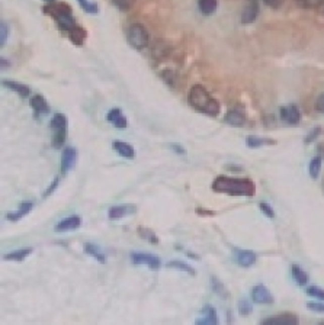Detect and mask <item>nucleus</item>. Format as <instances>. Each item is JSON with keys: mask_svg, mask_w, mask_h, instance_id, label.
I'll return each mask as SVG.
<instances>
[{"mask_svg": "<svg viewBox=\"0 0 324 325\" xmlns=\"http://www.w3.org/2000/svg\"><path fill=\"white\" fill-rule=\"evenodd\" d=\"M212 190L217 193H226L230 196L252 198L256 193L254 183L250 179H236L227 176H218L212 181Z\"/></svg>", "mask_w": 324, "mask_h": 325, "instance_id": "f257e3e1", "label": "nucleus"}, {"mask_svg": "<svg viewBox=\"0 0 324 325\" xmlns=\"http://www.w3.org/2000/svg\"><path fill=\"white\" fill-rule=\"evenodd\" d=\"M188 102L193 109L209 116H217L221 110L220 103L209 95V92L202 85L193 86L188 95Z\"/></svg>", "mask_w": 324, "mask_h": 325, "instance_id": "f03ea898", "label": "nucleus"}, {"mask_svg": "<svg viewBox=\"0 0 324 325\" xmlns=\"http://www.w3.org/2000/svg\"><path fill=\"white\" fill-rule=\"evenodd\" d=\"M44 13H47L49 16H52L57 22V26L61 31L70 32L74 29L76 25V19L73 16L72 6L64 3V2H54V3H48L47 6L42 8Z\"/></svg>", "mask_w": 324, "mask_h": 325, "instance_id": "7ed1b4c3", "label": "nucleus"}, {"mask_svg": "<svg viewBox=\"0 0 324 325\" xmlns=\"http://www.w3.org/2000/svg\"><path fill=\"white\" fill-rule=\"evenodd\" d=\"M127 39L132 48L144 49L150 44V34L144 28V25L135 22V24L130 25V28L127 31Z\"/></svg>", "mask_w": 324, "mask_h": 325, "instance_id": "20e7f679", "label": "nucleus"}, {"mask_svg": "<svg viewBox=\"0 0 324 325\" xmlns=\"http://www.w3.org/2000/svg\"><path fill=\"white\" fill-rule=\"evenodd\" d=\"M51 134H52V147L61 148L67 137V119L64 113H56L51 119Z\"/></svg>", "mask_w": 324, "mask_h": 325, "instance_id": "39448f33", "label": "nucleus"}, {"mask_svg": "<svg viewBox=\"0 0 324 325\" xmlns=\"http://www.w3.org/2000/svg\"><path fill=\"white\" fill-rule=\"evenodd\" d=\"M260 325H300V318L295 313L282 312L264 318Z\"/></svg>", "mask_w": 324, "mask_h": 325, "instance_id": "423d86ee", "label": "nucleus"}, {"mask_svg": "<svg viewBox=\"0 0 324 325\" xmlns=\"http://www.w3.org/2000/svg\"><path fill=\"white\" fill-rule=\"evenodd\" d=\"M130 258H131L132 265H145L148 266L151 270H157L161 262L160 258L154 255V254L148 253H131L130 254Z\"/></svg>", "mask_w": 324, "mask_h": 325, "instance_id": "0eeeda50", "label": "nucleus"}, {"mask_svg": "<svg viewBox=\"0 0 324 325\" xmlns=\"http://www.w3.org/2000/svg\"><path fill=\"white\" fill-rule=\"evenodd\" d=\"M279 116L285 123L297 125L301 120V112L297 105H287L279 109Z\"/></svg>", "mask_w": 324, "mask_h": 325, "instance_id": "6e6552de", "label": "nucleus"}, {"mask_svg": "<svg viewBox=\"0 0 324 325\" xmlns=\"http://www.w3.org/2000/svg\"><path fill=\"white\" fill-rule=\"evenodd\" d=\"M195 325H218L215 308L212 305H205L199 312V316L196 318Z\"/></svg>", "mask_w": 324, "mask_h": 325, "instance_id": "1a4fd4ad", "label": "nucleus"}, {"mask_svg": "<svg viewBox=\"0 0 324 325\" xmlns=\"http://www.w3.org/2000/svg\"><path fill=\"white\" fill-rule=\"evenodd\" d=\"M252 298L253 301L259 303V305H272L274 303V295L263 285H257V286L253 288Z\"/></svg>", "mask_w": 324, "mask_h": 325, "instance_id": "9d476101", "label": "nucleus"}, {"mask_svg": "<svg viewBox=\"0 0 324 325\" xmlns=\"http://www.w3.org/2000/svg\"><path fill=\"white\" fill-rule=\"evenodd\" d=\"M257 15H259V2L257 0H247L246 6L243 8V12H241V22L244 25L252 24L256 21Z\"/></svg>", "mask_w": 324, "mask_h": 325, "instance_id": "9b49d317", "label": "nucleus"}, {"mask_svg": "<svg viewBox=\"0 0 324 325\" xmlns=\"http://www.w3.org/2000/svg\"><path fill=\"white\" fill-rule=\"evenodd\" d=\"M76 161H77V151H76V148H73V147L66 148L63 151V154H61V173L66 174L70 170L74 169Z\"/></svg>", "mask_w": 324, "mask_h": 325, "instance_id": "f8f14e48", "label": "nucleus"}, {"mask_svg": "<svg viewBox=\"0 0 324 325\" xmlns=\"http://www.w3.org/2000/svg\"><path fill=\"white\" fill-rule=\"evenodd\" d=\"M137 212V206L131 205H115L112 208H109L108 217L109 219H121L124 217H128V215H134Z\"/></svg>", "mask_w": 324, "mask_h": 325, "instance_id": "ddd939ff", "label": "nucleus"}, {"mask_svg": "<svg viewBox=\"0 0 324 325\" xmlns=\"http://www.w3.org/2000/svg\"><path fill=\"white\" fill-rule=\"evenodd\" d=\"M106 119H108L109 123H112L118 129L128 128V119L125 118V115L122 113V110L118 108L111 109L108 113H106Z\"/></svg>", "mask_w": 324, "mask_h": 325, "instance_id": "4468645a", "label": "nucleus"}, {"mask_svg": "<svg viewBox=\"0 0 324 325\" xmlns=\"http://www.w3.org/2000/svg\"><path fill=\"white\" fill-rule=\"evenodd\" d=\"M80 225H82V218L77 217V215H73V217L63 218L60 222L56 225V231L57 232H67V231L77 229Z\"/></svg>", "mask_w": 324, "mask_h": 325, "instance_id": "2eb2a0df", "label": "nucleus"}, {"mask_svg": "<svg viewBox=\"0 0 324 325\" xmlns=\"http://www.w3.org/2000/svg\"><path fill=\"white\" fill-rule=\"evenodd\" d=\"M31 108L34 110L35 116H41V115H48L49 106L47 103V100L41 95H35L31 99Z\"/></svg>", "mask_w": 324, "mask_h": 325, "instance_id": "dca6fc26", "label": "nucleus"}, {"mask_svg": "<svg viewBox=\"0 0 324 325\" xmlns=\"http://www.w3.org/2000/svg\"><path fill=\"white\" fill-rule=\"evenodd\" d=\"M256 254L250 250H236V260L243 267H250L256 263Z\"/></svg>", "mask_w": 324, "mask_h": 325, "instance_id": "f3484780", "label": "nucleus"}, {"mask_svg": "<svg viewBox=\"0 0 324 325\" xmlns=\"http://www.w3.org/2000/svg\"><path fill=\"white\" fill-rule=\"evenodd\" d=\"M2 83L5 87H8L9 90H13L15 93H18L21 97H28L31 95V89L28 87L26 85H22V83H18V82H13V80H6L3 79Z\"/></svg>", "mask_w": 324, "mask_h": 325, "instance_id": "a211bd4d", "label": "nucleus"}, {"mask_svg": "<svg viewBox=\"0 0 324 325\" xmlns=\"http://www.w3.org/2000/svg\"><path fill=\"white\" fill-rule=\"evenodd\" d=\"M112 148L120 154L121 157H124V158H134L135 157V150H134V147L131 144H128V143H122V141H114L112 143Z\"/></svg>", "mask_w": 324, "mask_h": 325, "instance_id": "6ab92c4d", "label": "nucleus"}, {"mask_svg": "<svg viewBox=\"0 0 324 325\" xmlns=\"http://www.w3.org/2000/svg\"><path fill=\"white\" fill-rule=\"evenodd\" d=\"M224 120L230 123V125H234V126H241L246 120V116H244V112H241L240 109H231L228 110L224 116Z\"/></svg>", "mask_w": 324, "mask_h": 325, "instance_id": "aec40b11", "label": "nucleus"}, {"mask_svg": "<svg viewBox=\"0 0 324 325\" xmlns=\"http://www.w3.org/2000/svg\"><path fill=\"white\" fill-rule=\"evenodd\" d=\"M84 253L87 254V255H90V257H93V258H96L97 262L100 263V265H103V263H106V255L105 253L97 247L96 244H92V242H87V244H84Z\"/></svg>", "mask_w": 324, "mask_h": 325, "instance_id": "412c9836", "label": "nucleus"}, {"mask_svg": "<svg viewBox=\"0 0 324 325\" xmlns=\"http://www.w3.org/2000/svg\"><path fill=\"white\" fill-rule=\"evenodd\" d=\"M32 208H34V204L32 202H24V204H21L19 208H18V211L16 212H9L6 217L9 221H19L21 218H24L25 215H28L31 211H32Z\"/></svg>", "mask_w": 324, "mask_h": 325, "instance_id": "4be33fe9", "label": "nucleus"}, {"mask_svg": "<svg viewBox=\"0 0 324 325\" xmlns=\"http://www.w3.org/2000/svg\"><path fill=\"white\" fill-rule=\"evenodd\" d=\"M69 36H70V39H72V42L74 45L82 47L84 44V41H86V38H87V32H86V29L82 28V26H76L74 29H72L69 32Z\"/></svg>", "mask_w": 324, "mask_h": 325, "instance_id": "5701e85b", "label": "nucleus"}, {"mask_svg": "<svg viewBox=\"0 0 324 325\" xmlns=\"http://www.w3.org/2000/svg\"><path fill=\"white\" fill-rule=\"evenodd\" d=\"M32 248H21V250H15V251H11V253L5 254L3 255V260H11V262H22L25 260L28 255L32 254Z\"/></svg>", "mask_w": 324, "mask_h": 325, "instance_id": "b1692460", "label": "nucleus"}, {"mask_svg": "<svg viewBox=\"0 0 324 325\" xmlns=\"http://www.w3.org/2000/svg\"><path fill=\"white\" fill-rule=\"evenodd\" d=\"M291 273H292V279L295 280L297 285H300V286H305V285H307V282H308V275L301 269L300 266L292 265V267H291Z\"/></svg>", "mask_w": 324, "mask_h": 325, "instance_id": "393cba45", "label": "nucleus"}, {"mask_svg": "<svg viewBox=\"0 0 324 325\" xmlns=\"http://www.w3.org/2000/svg\"><path fill=\"white\" fill-rule=\"evenodd\" d=\"M217 5H218L217 0H198V8L205 16H209V15L215 12Z\"/></svg>", "mask_w": 324, "mask_h": 325, "instance_id": "a878e982", "label": "nucleus"}, {"mask_svg": "<svg viewBox=\"0 0 324 325\" xmlns=\"http://www.w3.org/2000/svg\"><path fill=\"white\" fill-rule=\"evenodd\" d=\"M266 144H274V141L267 140V138H262V137H257V135H249L246 138V145L249 148H259L262 145Z\"/></svg>", "mask_w": 324, "mask_h": 325, "instance_id": "bb28decb", "label": "nucleus"}, {"mask_svg": "<svg viewBox=\"0 0 324 325\" xmlns=\"http://www.w3.org/2000/svg\"><path fill=\"white\" fill-rule=\"evenodd\" d=\"M321 157L317 156L312 158L311 161H310V166H308V173H310V176H311V179H318V176H320V171H321Z\"/></svg>", "mask_w": 324, "mask_h": 325, "instance_id": "cd10ccee", "label": "nucleus"}, {"mask_svg": "<svg viewBox=\"0 0 324 325\" xmlns=\"http://www.w3.org/2000/svg\"><path fill=\"white\" fill-rule=\"evenodd\" d=\"M168 267H170V269H178L180 272H185V273H188V275H191V276H195V275H196V272H195V269H193L192 266H189L188 263H183V262H179V260L169 262Z\"/></svg>", "mask_w": 324, "mask_h": 325, "instance_id": "c85d7f7f", "label": "nucleus"}, {"mask_svg": "<svg viewBox=\"0 0 324 325\" xmlns=\"http://www.w3.org/2000/svg\"><path fill=\"white\" fill-rule=\"evenodd\" d=\"M151 51H153V57H154V58L161 60V58H165L169 54V47H166L161 41H157L156 44L153 45Z\"/></svg>", "mask_w": 324, "mask_h": 325, "instance_id": "c756f323", "label": "nucleus"}, {"mask_svg": "<svg viewBox=\"0 0 324 325\" xmlns=\"http://www.w3.org/2000/svg\"><path fill=\"white\" fill-rule=\"evenodd\" d=\"M77 3L80 5V8H82L86 13L96 15V13L99 12V6H97L95 2H92V0H77Z\"/></svg>", "mask_w": 324, "mask_h": 325, "instance_id": "7c9ffc66", "label": "nucleus"}, {"mask_svg": "<svg viewBox=\"0 0 324 325\" xmlns=\"http://www.w3.org/2000/svg\"><path fill=\"white\" fill-rule=\"evenodd\" d=\"M138 234H140V237H143L145 241H148L150 244H158V238H157V235L151 231V229L145 228V227H140L138 228Z\"/></svg>", "mask_w": 324, "mask_h": 325, "instance_id": "2f4dec72", "label": "nucleus"}, {"mask_svg": "<svg viewBox=\"0 0 324 325\" xmlns=\"http://www.w3.org/2000/svg\"><path fill=\"white\" fill-rule=\"evenodd\" d=\"M302 9H318L324 5V0H295Z\"/></svg>", "mask_w": 324, "mask_h": 325, "instance_id": "473e14b6", "label": "nucleus"}, {"mask_svg": "<svg viewBox=\"0 0 324 325\" xmlns=\"http://www.w3.org/2000/svg\"><path fill=\"white\" fill-rule=\"evenodd\" d=\"M161 77H163L165 82L170 86H175L176 85V82H178V73L175 72L173 69H166V70H163Z\"/></svg>", "mask_w": 324, "mask_h": 325, "instance_id": "72a5a7b5", "label": "nucleus"}, {"mask_svg": "<svg viewBox=\"0 0 324 325\" xmlns=\"http://www.w3.org/2000/svg\"><path fill=\"white\" fill-rule=\"evenodd\" d=\"M305 293H307L308 296L314 298V299H318V301L324 302V289L323 288H320V286H310V288H307Z\"/></svg>", "mask_w": 324, "mask_h": 325, "instance_id": "f704fd0d", "label": "nucleus"}, {"mask_svg": "<svg viewBox=\"0 0 324 325\" xmlns=\"http://www.w3.org/2000/svg\"><path fill=\"white\" fill-rule=\"evenodd\" d=\"M211 286H212V290L215 292L217 295H220L221 298H227V290H226L224 285L217 277L211 279Z\"/></svg>", "mask_w": 324, "mask_h": 325, "instance_id": "c9c22d12", "label": "nucleus"}, {"mask_svg": "<svg viewBox=\"0 0 324 325\" xmlns=\"http://www.w3.org/2000/svg\"><path fill=\"white\" fill-rule=\"evenodd\" d=\"M135 2L137 0H112V3L122 11V12H127V11H130L132 6L135 5Z\"/></svg>", "mask_w": 324, "mask_h": 325, "instance_id": "e433bc0d", "label": "nucleus"}, {"mask_svg": "<svg viewBox=\"0 0 324 325\" xmlns=\"http://www.w3.org/2000/svg\"><path fill=\"white\" fill-rule=\"evenodd\" d=\"M253 311V305L252 302L249 301H240L239 302V312L241 313V315H244V316H247V315H250Z\"/></svg>", "mask_w": 324, "mask_h": 325, "instance_id": "4c0bfd02", "label": "nucleus"}, {"mask_svg": "<svg viewBox=\"0 0 324 325\" xmlns=\"http://www.w3.org/2000/svg\"><path fill=\"white\" fill-rule=\"evenodd\" d=\"M8 35H9L8 25H6V22H2V24H0V45H2V47H5V45H6Z\"/></svg>", "mask_w": 324, "mask_h": 325, "instance_id": "58836bf2", "label": "nucleus"}, {"mask_svg": "<svg viewBox=\"0 0 324 325\" xmlns=\"http://www.w3.org/2000/svg\"><path fill=\"white\" fill-rule=\"evenodd\" d=\"M259 208H260L262 214L266 215V218H275V211L272 209V206L269 205V204H266V202H260V204H259Z\"/></svg>", "mask_w": 324, "mask_h": 325, "instance_id": "ea45409f", "label": "nucleus"}, {"mask_svg": "<svg viewBox=\"0 0 324 325\" xmlns=\"http://www.w3.org/2000/svg\"><path fill=\"white\" fill-rule=\"evenodd\" d=\"M307 308L314 312L324 313V302H307Z\"/></svg>", "mask_w": 324, "mask_h": 325, "instance_id": "a19ab883", "label": "nucleus"}, {"mask_svg": "<svg viewBox=\"0 0 324 325\" xmlns=\"http://www.w3.org/2000/svg\"><path fill=\"white\" fill-rule=\"evenodd\" d=\"M320 131H321V129H320V126H315V128H314V131H311V133L305 137V144H311L312 141L318 137Z\"/></svg>", "mask_w": 324, "mask_h": 325, "instance_id": "79ce46f5", "label": "nucleus"}, {"mask_svg": "<svg viewBox=\"0 0 324 325\" xmlns=\"http://www.w3.org/2000/svg\"><path fill=\"white\" fill-rule=\"evenodd\" d=\"M264 5L267 6V8H271V9H279L282 5H284V2L285 0H263Z\"/></svg>", "mask_w": 324, "mask_h": 325, "instance_id": "37998d69", "label": "nucleus"}, {"mask_svg": "<svg viewBox=\"0 0 324 325\" xmlns=\"http://www.w3.org/2000/svg\"><path fill=\"white\" fill-rule=\"evenodd\" d=\"M314 108L317 112H320V113H324V93H321L320 96L317 97V100H315V105H314Z\"/></svg>", "mask_w": 324, "mask_h": 325, "instance_id": "c03bdc74", "label": "nucleus"}, {"mask_svg": "<svg viewBox=\"0 0 324 325\" xmlns=\"http://www.w3.org/2000/svg\"><path fill=\"white\" fill-rule=\"evenodd\" d=\"M175 153H178V154H180V156H183V154H186V150L183 148V147H180V145L178 144H170L169 145Z\"/></svg>", "mask_w": 324, "mask_h": 325, "instance_id": "a18cd8bd", "label": "nucleus"}, {"mask_svg": "<svg viewBox=\"0 0 324 325\" xmlns=\"http://www.w3.org/2000/svg\"><path fill=\"white\" fill-rule=\"evenodd\" d=\"M57 186H59V179H54V180H52V183L49 184L48 190H47V192L44 193V198H47V196H49L51 193L54 192V189H56Z\"/></svg>", "mask_w": 324, "mask_h": 325, "instance_id": "49530a36", "label": "nucleus"}, {"mask_svg": "<svg viewBox=\"0 0 324 325\" xmlns=\"http://www.w3.org/2000/svg\"><path fill=\"white\" fill-rule=\"evenodd\" d=\"M196 212H198V214H199V215H214V212H211V211H208V212H206V211H202V208H198V209H196Z\"/></svg>", "mask_w": 324, "mask_h": 325, "instance_id": "de8ad7c7", "label": "nucleus"}, {"mask_svg": "<svg viewBox=\"0 0 324 325\" xmlns=\"http://www.w3.org/2000/svg\"><path fill=\"white\" fill-rule=\"evenodd\" d=\"M0 64H2V69H3V70H5L8 66H11V62H8L5 57H2V58H0Z\"/></svg>", "mask_w": 324, "mask_h": 325, "instance_id": "09e8293b", "label": "nucleus"}, {"mask_svg": "<svg viewBox=\"0 0 324 325\" xmlns=\"http://www.w3.org/2000/svg\"><path fill=\"white\" fill-rule=\"evenodd\" d=\"M226 169H227V170H241V167L233 166V164H227V166H226Z\"/></svg>", "mask_w": 324, "mask_h": 325, "instance_id": "8fccbe9b", "label": "nucleus"}, {"mask_svg": "<svg viewBox=\"0 0 324 325\" xmlns=\"http://www.w3.org/2000/svg\"><path fill=\"white\" fill-rule=\"evenodd\" d=\"M44 2H47V3H54V2H57V0H44Z\"/></svg>", "mask_w": 324, "mask_h": 325, "instance_id": "3c124183", "label": "nucleus"}, {"mask_svg": "<svg viewBox=\"0 0 324 325\" xmlns=\"http://www.w3.org/2000/svg\"><path fill=\"white\" fill-rule=\"evenodd\" d=\"M318 325H324V322H320V324H318Z\"/></svg>", "mask_w": 324, "mask_h": 325, "instance_id": "603ef678", "label": "nucleus"}]
</instances>
